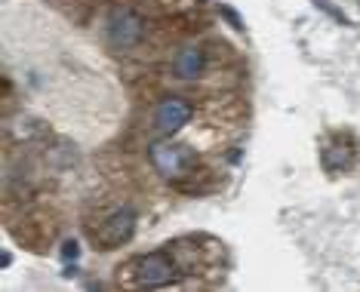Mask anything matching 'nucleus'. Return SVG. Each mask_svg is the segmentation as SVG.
<instances>
[{
	"label": "nucleus",
	"instance_id": "1",
	"mask_svg": "<svg viewBox=\"0 0 360 292\" xmlns=\"http://www.w3.org/2000/svg\"><path fill=\"white\" fill-rule=\"evenodd\" d=\"M148 160L154 173L169 185H185L188 178H194V173H198V154L188 145L176 142V135H158L148 145Z\"/></svg>",
	"mask_w": 360,
	"mask_h": 292
},
{
	"label": "nucleus",
	"instance_id": "2",
	"mask_svg": "<svg viewBox=\"0 0 360 292\" xmlns=\"http://www.w3.org/2000/svg\"><path fill=\"white\" fill-rule=\"evenodd\" d=\"M105 40L114 53H129L136 46H142V40L148 37V19L142 10H136L133 4H114L105 13L102 22Z\"/></svg>",
	"mask_w": 360,
	"mask_h": 292
},
{
	"label": "nucleus",
	"instance_id": "3",
	"mask_svg": "<svg viewBox=\"0 0 360 292\" xmlns=\"http://www.w3.org/2000/svg\"><path fill=\"white\" fill-rule=\"evenodd\" d=\"M129 280L139 289H163V286H173L182 274V267L169 253H145L136 255L129 262Z\"/></svg>",
	"mask_w": 360,
	"mask_h": 292
},
{
	"label": "nucleus",
	"instance_id": "4",
	"mask_svg": "<svg viewBox=\"0 0 360 292\" xmlns=\"http://www.w3.org/2000/svg\"><path fill=\"white\" fill-rule=\"evenodd\" d=\"M136 225H139V215L133 206H120L108 213L99 222V228H93V243L99 249H117V246H127L136 234Z\"/></svg>",
	"mask_w": 360,
	"mask_h": 292
},
{
	"label": "nucleus",
	"instance_id": "5",
	"mask_svg": "<svg viewBox=\"0 0 360 292\" xmlns=\"http://www.w3.org/2000/svg\"><path fill=\"white\" fill-rule=\"evenodd\" d=\"M191 117H194V105L185 95H160L158 105H154L151 124L158 135H179L191 124Z\"/></svg>",
	"mask_w": 360,
	"mask_h": 292
},
{
	"label": "nucleus",
	"instance_id": "6",
	"mask_svg": "<svg viewBox=\"0 0 360 292\" xmlns=\"http://www.w3.org/2000/svg\"><path fill=\"white\" fill-rule=\"evenodd\" d=\"M207 68H210V50L203 44H198V40L179 46L173 62H169V74H173L176 80H182V84H191V80L203 77Z\"/></svg>",
	"mask_w": 360,
	"mask_h": 292
}]
</instances>
